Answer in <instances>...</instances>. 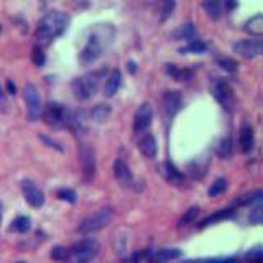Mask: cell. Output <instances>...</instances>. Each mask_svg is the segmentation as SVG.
<instances>
[{"label":"cell","instance_id":"23","mask_svg":"<svg viewBox=\"0 0 263 263\" xmlns=\"http://www.w3.org/2000/svg\"><path fill=\"white\" fill-rule=\"evenodd\" d=\"M194 25L192 23H184V25L178 27L174 32H171V38H174V40H189V38L194 36Z\"/></svg>","mask_w":263,"mask_h":263},{"label":"cell","instance_id":"18","mask_svg":"<svg viewBox=\"0 0 263 263\" xmlns=\"http://www.w3.org/2000/svg\"><path fill=\"white\" fill-rule=\"evenodd\" d=\"M138 148H140L142 155L145 158H155L157 157V138L153 135H145L138 142Z\"/></svg>","mask_w":263,"mask_h":263},{"label":"cell","instance_id":"36","mask_svg":"<svg viewBox=\"0 0 263 263\" xmlns=\"http://www.w3.org/2000/svg\"><path fill=\"white\" fill-rule=\"evenodd\" d=\"M247 261L249 263H261L263 261V250H261V247L257 245L255 249H252L249 253H247Z\"/></svg>","mask_w":263,"mask_h":263},{"label":"cell","instance_id":"20","mask_svg":"<svg viewBox=\"0 0 263 263\" xmlns=\"http://www.w3.org/2000/svg\"><path fill=\"white\" fill-rule=\"evenodd\" d=\"M244 30H245L247 33H250L253 36L260 38L263 35V15L261 13H257L250 20H247L245 25H244Z\"/></svg>","mask_w":263,"mask_h":263},{"label":"cell","instance_id":"47","mask_svg":"<svg viewBox=\"0 0 263 263\" xmlns=\"http://www.w3.org/2000/svg\"><path fill=\"white\" fill-rule=\"evenodd\" d=\"M0 30H2V27H0Z\"/></svg>","mask_w":263,"mask_h":263},{"label":"cell","instance_id":"2","mask_svg":"<svg viewBox=\"0 0 263 263\" xmlns=\"http://www.w3.org/2000/svg\"><path fill=\"white\" fill-rule=\"evenodd\" d=\"M68 15L63 13L61 10H50L45 13V17L41 18L40 25L36 28V41L38 46H48L53 40H56L59 35H63V32L68 27Z\"/></svg>","mask_w":263,"mask_h":263},{"label":"cell","instance_id":"31","mask_svg":"<svg viewBox=\"0 0 263 263\" xmlns=\"http://www.w3.org/2000/svg\"><path fill=\"white\" fill-rule=\"evenodd\" d=\"M215 63H217L222 69H226L229 73H235L238 69V63L235 59H232L229 56H217L215 58Z\"/></svg>","mask_w":263,"mask_h":263},{"label":"cell","instance_id":"43","mask_svg":"<svg viewBox=\"0 0 263 263\" xmlns=\"http://www.w3.org/2000/svg\"><path fill=\"white\" fill-rule=\"evenodd\" d=\"M0 105H5V92H4V89H2V86H0Z\"/></svg>","mask_w":263,"mask_h":263},{"label":"cell","instance_id":"44","mask_svg":"<svg viewBox=\"0 0 263 263\" xmlns=\"http://www.w3.org/2000/svg\"><path fill=\"white\" fill-rule=\"evenodd\" d=\"M128 71L130 73H137V66H135L134 61H130V63H128Z\"/></svg>","mask_w":263,"mask_h":263},{"label":"cell","instance_id":"16","mask_svg":"<svg viewBox=\"0 0 263 263\" xmlns=\"http://www.w3.org/2000/svg\"><path fill=\"white\" fill-rule=\"evenodd\" d=\"M160 173L165 176V180L173 183V184H180L183 183L184 176L181 171H178V168L171 163V161H165V163L160 165Z\"/></svg>","mask_w":263,"mask_h":263},{"label":"cell","instance_id":"32","mask_svg":"<svg viewBox=\"0 0 263 263\" xmlns=\"http://www.w3.org/2000/svg\"><path fill=\"white\" fill-rule=\"evenodd\" d=\"M261 196H263V192H261L260 189H257V191L250 192V194H245V196H242L240 199H237V201H235V204H237V206L252 204V203H255V201H261Z\"/></svg>","mask_w":263,"mask_h":263},{"label":"cell","instance_id":"45","mask_svg":"<svg viewBox=\"0 0 263 263\" xmlns=\"http://www.w3.org/2000/svg\"><path fill=\"white\" fill-rule=\"evenodd\" d=\"M234 7H237V4H234V2H229L227 4V9H234Z\"/></svg>","mask_w":263,"mask_h":263},{"label":"cell","instance_id":"42","mask_svg":"<svg viewBox=\"0 0 263 263\" xmlns=\"http://www.w3.org/2000/svg\"><path fill=\"white\" fill-rule=\"evenodd\" d=\"M7 89H9L10 94H15V92H17V87H15V84L12 81H7Z\"/></svg>","mask_w":263,"mask_h":263},{"label":"cell","instance_id":"29","mask_svg":"<svg viewBox=\"0 0 263 263\" xmlns=\"http://www.w3.org/2000/svg\"><path fill=\"white\" fill-rule=\"evenodd\" d=\"M226 189H227V180H226V178H219V180H215L211 184V188H209L207 194L211 196V198H215V196L222 194V192L226 191Z\"/></svg>","mask_w":263,"mask_h":263},{"label":"cell","instance_id":"24","mask_svg":"<svg viewBox=\"0 0 263 263\" xmlns=\"http://www.w3.org/2000/svg\"><path fill=\"white\" fill-rule=\"evenodd\" d=\"M166 73L176 81H189L192 77L191 69H180L176 64H166Z\"/></svg>","mask_w":263,"mask_h":263},{"label":"cell","instance_id":"14","mask_svg":"<svg viewBox=\"0 0 263 263\" xmlns=\"http://www.w3.org/2000/svg\"><path fill=\"white\" fill-rule=\"evenodd\" d=\"M255 145V135H253V128L249 122H244L238 130V148L242 153H250L253 150Z\"/></svg>","mask_w":263,"mask_h":263},{"label":"cell","instance_id":"7","mask_svg":"<svg viewBox=\"0 0 263 263\" xmlns=\"http://www.w3.org/2000/svg\"><path fill=\"white\" fill-rule=\"evenodd\" d=\"M211 92L214 99L226 109L227 112L234 111V105H235V96H234V91L229 86L227 81L221 79V77H214L211 81Z\"/></svg>","mask_w":263,"mask_h":263},{"label":"cell","instance_id":"21","mask_svg":"<svg viewBox=\"0 0 263 263\" xmlns=\"http://www.w3.org/2000/svg\"><path fill=\"white\" fill-rule=\"evenodd\" d=\"M178 257H181V250L178 249H161L158 252L151 253V263H166L169 260H174Z\"/></svg>","mask_w":263,"mask_h":263},{"label":"cell","instance_id":"40","mask_svg":"<svg viewBox=\"0 0 263 263\" xmlns=\"http://www.w3.org/2000/svg\"><path fill=\"white\" fill-rule=\"evenodd\" d=\"M207 263H238L237 258L230 257V258H212V260H207Z\"/></svg>","mask_w":263,"mask_h":263},{"label":"cell","instance_id":"9","mask_svg":"<svg viewBox=\"0 0 263 263\" xmlns=\"http://www.w3.org/2000/svg\"><path fill=\"white\" fill-rule=\"evenodd\" d=\"M66 109L68 107L59 102H48L41 112L45 123H48L50 127H64Z\"/></svg>","mask_w":263,"mask_h":263},{"label":"cell","instance_id":"8","mask_svg":"<svg viewBox=\"0 0 263 263\" xmlns=\"http://www.w3.org/2000/svg\"><path fill=\"white\" fill-rule=\"evenodd\" d=\"M77 157H79V165L82 169V176L86 181H91L96 174V150L89 143H79L77 148Z\"/></svg>","mask_w":263,"mask_h":263},{"label":"cell","instance_id":"33","mask_svg":"<svg viewBox=\"0 0 263 263\" xmlns=\"http://www.w3.org/2000/svg\"><path fill=\"white\" fill-rule=\"evenodd\" d=\"M176 7V2L174 0H166V2L161 5V10H160V21H166L169 17H171V13Z\"/></svg>","mask_w":263,"mask_h":263},{"label":"cell","instance_id":"5","mask_svg":"<svg viewBox=\"0 0 263 263\" xmlns=\"http://www.w3.org/2000/svg\"><path fill=\"white\" fill-rule=\"evenodd\" d=\"M99 81H100V73L76 77V79H73V82H71L74 97L79 100H87L89 97L96 94V91L99 87Z\"/></svg>","mask_w":263,"mask_h":263},{"label":"cell","instance_id":"6","mask_svg":"<svg viewBox=\"0 0 263 263\" xmlns=\"http://www.w3.org/2000/svg\"><path fill=\"white\" fill-rule=\"evenodd\" d=\"M23 99H25V105H27V119L30 122H36L41 117L43 112V104H41V97L38 87L35 84L28 82L23 87Z\"/></svg>","mask_w":263,"mask_h":263},{"label":"cell","instance_id":"4","mask_svg":"<svg viewBox=\"0 0 263 263\" xmlns=\"http://www.w3.org/2000/svg\"><path fill=\"white\" fill-rule=\"evenodd\" d=\"M112 217H114V209L112 207H100L99 211H96L94 214H91L89 217L84 219L77 230H79V234L82 235H91V234H96V232L105 229L109 224L112 222Z\"/></svg>","mask_w":263,"mask_h":263},{"label":"cell","instance_id":"1","mask_svg":"<svg viewBox=\"0 0 263 263\" xmlns=\"http://www.w3.org/2000/svg\"><path fill=\"white\" fill-rule=\"evenodd\" d=\"M114 36H115V28L112 25H109V23L96 25L79 55L81 63L84 66H87L91 63H94V61H97L100 56H102L104 50H107L112 45Z\"/></svg>","mask_w":263,"mask_h":263},{"label":"cell","instance_id":"39","mask_svg":"<svg viewBox=\"0 0 263 263\" xmlns=\"http://www.w3.org/2000/svg\"><path fill=\"white\" fill-rule=\"evenodd\" d=\"M250 222L252 224H260L261 222V206L255 207L252 214H250Z\"/></svg>","mask_w":263,"mask_h":263},{"label":"cell","instance_id":"22","mask_svg":"<svg viewBox=\"0 0 263 263\" xmlns=\"http://www.w3.org/2000/svg\"><path fill=\"white\" fill-rule=\"evenodd\" d=\"M111 112H112V109L109 104H97L92 107V111H91V120L96 123H102L111 117Z\"/></svg>","mask_w":263,"mask_h":263},{"label":"cell","instance_id":"3","mask_svg":"<svg viewBox=\"0 0 263 263\" xmlns=\"http://www.w3.org/2000/svg\"><path fill=\"white\" fill-rule=\"evenodd\" d=\"M100 250V244L96 238H82L69 249V258L66 263H89L92 261Z\"/></svg>","mask_w":263,"mask_h":263},{"label":"cell","instance_id":"10","mask_svg":"<svg viewBox=\"0 0 263 263\" xmlns=\"http://www.w3.org/2000/svg\"><path fill=\"white\" fill-rule=\"evenodd\" d=\"M237 55H240L244 58H257L261 55V40L260 38H252V40H242L237 41L232 46Z\"/></svg>","mask_w":263,"mask_h":263},{"label":"cell","instance_id":"19","mask_svg":"<svg viewBox=\"0 0 263 263\" xmlns=\"http://www.w3.org/2000/svg\"><path fill=\"white\" fill-rule=\"evenodd\" d=\"M234 214H235V211H234L232 207H229V209H221V211L214 212V214H211V215H207L206 219L201 221L199 227H207V226H211V224H215V222H219V221L230 219Z\"/></svg>","mask_w":263,"mask_h":263},{"label":"cell","instance_id":"34","mask_svg":"<svg viewBox=\"0 0 263 263\" xmlns=\"http://www.w3.org/2000/svg\"><path fill=\"white\" fill-rule=\"evenodd\" d=\"M10 229L15 230V232H20V234H23V232L30 230V219L20 215V217H17V219L12 222V227Z\"/></svg>","mask_w":263,"mask_h":263},{"label":"cell","instance_id":"41","mask_svg":"<svg viewBox=\"0 0 263 263\" xmlns=\"http://www.w3.org/2000/svg\"><path fill=\"white\" fill-rule=\"evenodd\" d=\"M41 138V140L43 142H46V143H48V146H53V148H56V150H59V151H63V148H61V146L55 142V140H50V138L48 137H46V135H41L40 137Z\"/></svg>","mask_w":263,"mask_h":263},{"label":"cell","instance_id":"46","mask_svg":"<svg viewBox=\"0 0 263 263\" xmlns=\"http://www.w3.org/2000/svg\"><path fill=\"white\" fill-rule=\"evenodd\" d=\"M17 263H27V261H17Z\"/></svg>","mask_w":263,"mask_h":263},{"label":"cell","instance_id":"30","mask_svg":"<svg viewBox=\"0 0 263 263\" xmlns=\"http://www.w3.org/2000/svg\"><path fill=\"white\" fill-rule=\"evenodd\" d=\"M198 214H199V207H189L186 212L183 214V217L180 219V222H178V227H184V226H189V224H192L196 219H198Z\"/></svg>","mask_w":263,"mask_h":263},{"label":"cell","instance_id":"37","mask_svg":"<svg viewBox=\"0 0 263 263\" xmlns=\"http://www.w3.org/2000/svg\"><path fill=\"white\" fill-rule=\"evenodd\" d=\"M32 59L36 66H43L45 64V53H43V48L40 46H33V51H32Z\"/></svg>","mask_w":263,"mask_h":263},{"label":"cell","instance_id":"25","mask_svg":"<svg viewBox=\"0 0 263 263\" xmlns=\"http://www.w3.org/2000/svg\"><path fill=\"white\" fill-rule=\"evenodd\" d=\"M207 50V45L201 40H191L186 46H183V48L178 50V53H181V55H192V53H204Z\"/></svg>","mask_w":263,"mask_h":263},{"label":"cell","instance_id":"28","mask_svg":"<svg viewBox=\"0 0 263 263\" xmlns=\"http://www.w3.org/2000/svg\"><path fill=\"white\" fill-rule=\"evenodd\" d=\"M114 250L120 258H125V255H127V237H123L122 234H115V237H114Z\"/></svg>","mask_w":263,"mask_h":263},{"label":"cell","instance_id":"13","mask_svg":"<svg viewBox=\"0 0 263 263\" xmlns=\"http://www.w3.org/2000/svg\"><path fill=\"white\" fill-rule=\"evenodd\" d=\"M21 191L23 196H25V201L33 207H41L45 204V194L43 191L35 186L32 181H23L21 184Z\"/></svg>","mask_w":263,"mask_h":263},{"label":"cell","instance_id":"26","mask_svg":"<svg viewBox=\"0 0 263 263\" xmlns=\"http://www.w3.org/2000/svg\"><path fill=\"white\" fill-rule=\"evenodd\" d=\"M232 150H234V145H232V138L227 135L221 138V142L217 145V155L221 158H230L232 157Z\"/></svg>","mask_w":263,"mask_h":263},{"label":"cell","instance_id":"35","mask_svg":"<svg viewBox=\"0 0 263 263\" xmlns=\"http://www.w3.org/2000/svg\"><path fill=\"white\" fill-rule=\"evenodd\" d=\"M51 258L53 260H58V261H68L69 258V249L63 245H58L55 249L51 250Z\"/></svg>","mask_w":263,"mask_h":263},{"label":"cell","instance_id":"12","mask_svg":"<svg viewBox=\"0 0 263 263\" xmlns=\"http://www.w3.org/2000/svg\"><path fill=\"white\" fill-rule=\"evenodd\" d=\"M181 105L183 100H181V94L178 91H166L163 94V111L168 119H173L181 111Z\"/></svg>","mask_w":263,"mask_h":263},{"label":"cell","instance_id":"15","mask_svg":"<svg viewBox=\"0 0 263 263\" xmlns=\"http://www.w3.org/2000/svg\"><path fill=\"white\" fill-rule=\"evenodd\" d=\"M114 176L117 180L119 184L122 186H132V181H134V176H132V171L128 165L125 163L123 158H117L114 163Z\"/></svg>","mask_w":263,"mask_h":263},{"label":"cell","instance_id":"38","mask_svg":"<svg viewBox=\"0 0 263 263\" xmlns=\"http://www.w3.org/2000/svg\"><path fill=\"white\" fill-rule=\"evenodd\" d=\"M56 196L59 198V199H63V201H68V203H71V204H74L76 203V192L73 191V189H58V192H56Z\"/></svg>","mask_w":263,"mask_h":263},{"label":"cell","instance_id":"17","mask_svg":"<svg viewBox=\"0 0 263 263\" xmlns=\"http://www.w3.org/2000/svg\"><path fill=\"white\" fill-rule=\"evenodd\" d=\"M120 86H122V73L119 69H114V71L109 74V77H107L105 86H104L105 97H114Z\"/></svg>","mask_w":263,"mask_h":263},{"label":"cell","instance_id":"11","mask_svg":"<svg viewBox=\"0 0 263 263\" xmlns=\"http://www.w3.org/2000/svg\"><path fill=\"white\" fill-rule=\"evenodd\" d=\"M153 120V109L150 104H142L137 109L135 115H134V132L135 134H140V132H145L151 125Z\"/></svg>","mask_w":263,"mask_h":263},{"label":"cell","instance_id":"27","mask_svg":"<svg viewBox=\"0 0 263 263\" xmlns=\"http://www.w3.org/2000/svg\"><path fill=\"white\" fill-rule=\"evenodd\" d=\"M203 9L207 12V15L212 20H217L222 15V5H221V2H215V0H206L203 4Z\"/></svg>","mask_w":263,"mask_h":263}]
</instances>
